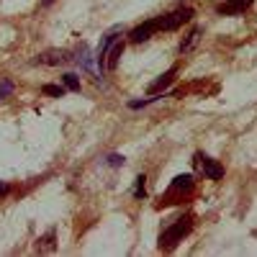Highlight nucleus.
Segmentation results:
<instances>
[{"label":"nucleus","mask_w":257,"mask_h":257,"mask_svg":"<svg viewBox=\"0 0 257 257\" xmlns=\"http://www.w3.org/2000/svg\"><path fill=\"white\" fill-rule=\"evenodd\" d=\"M11 93H13V82L11 80H3V82H0V98H6Z\"/></svg>","instance_id":"nucleus-18"},{"label":"nucleus","mask_w":257,"mask_h":257,"mask_svg":"<svg viewBox=\"0 0 257 257\" xmlns=\"http://www.w3.org/2000/svg\"><path fill=\"white\" fill-rule=\"evenodd\" d=\"M147 193V178L144 175H137V183H134V198H144Z\"/></svg>","instance_id":"nucleus-16"},{"label":"nucleus","mask_w":257,"mask_h":257,"mask_svg":"<svg viewBox=\"0 0 257 257\" xmlns=\"http://www.w3.org/2000/svg\"><path fill=\"white\" fill-rule=\"evenodd\" d=\"M175 75H178V67H170V70H167L165 75H160V77H157V80H155L152 85H149V88H147V90H149V93H152V95H157V93H160L162 88H167V85H170V82H173V80H175Z\"/></svg>","instance_id":"nucleus-9"},{"label":"nucleus","mask_w":257,"mask_h":257,"mask_svg":"<svg viewBox=\"0 0 257 257\" xmlns=\"http://www.w3.org/2000/svg\"><path fill=\"white\" fill-rule=\"evenodd\" d=\"M160 98H165V95H149V98H142V100H132V103H128V108H132V111H139V108H144V105L155 103V100H160Z\"/></svg>","instance_id":"nucleus-14"},{"label":"nucleus","mask_w":257,"mask_h":257,"mask_svg":"<svg viewBox=\"0 0 257 257\" xmlns=\"http://www.w3.org/2000/svg\"><path fill=\"white\" fill-rule=\"evenodd\" d=\"M198 39H201V29L196 26V29H193V31H190V34H188V36H185V39L180 41V54L190 52L193 47H196V41H198Z\"/></svg>","instance_id":"nucleus-11"},{"label":"nucleus","mask_w":257,"mask_h":257,"mask_svg":"<svg viewBox=\"0 0 257 257\" xmlns=\"http://www.w3.org/2000/svg\"><path fill=\"white\" fill-rule=\"evenodd\" d=\"M121 34H123V26H113L108 34H105V36L100 39V47H98V64H103L105 52H108V49L113 47V41H118V39H121Z\"/></svg>","instance_id":"nucleus-8"},{"label":"nucleus","mask_w":257,"mask_h":257,"mask_svg":"<svg viewBox=\"0 0 257 257\" xmlns=\"http://www.w3.org/2000/svg\"><path fill=\"white\" fill-rule=\"evenodd\" d=\"M41 93L52 95V98H62V95H64V85H44V88H41Z\"/></svg>","instance_id":"nucleus-15"},{"label":"nucleus","mask_w":257,"mask_h":257,"mask_svg":"<svg viewBox=\"0 0 257 257\" xmlns=\"http://www.w3.org/2000/svg\"><path fill=\"white\" fill-rule=\"evenodd\" d=\"M70 59H72L70 52H64V49H47V52H41L36 57V62L39 64H47V67H59V64L70 62Z\"/></svg>","instance_id":"nucleus-5"},{"label":"nucleus","mask_w":257,"mask_h":257,"mask_svg":"<svg viewBox=\"0 0 257 257\" xmlns=\"http://www.w3.org/2000/svg\"><path fill=\"white\" fill-rule=\"evenodd\" d=\"M193 229V216L188 213V216H180V219H175L173 224H170L162 234H160V249H175L180 242H183V237Z\"/></svg>","instance_id":"nucleus-1"},{"label":"nucleus","mask_w":257,"mask_h":257,"mask_svg":"<svg viewBox=\"0 0 257 257\" xmlns=\"http://www.w3.org/2000/svg\"><path fill=\"white\" fill-rule=\"evenodd\" d=\"M54 239H57V231L52 229V231L47 234V237H44V239H39V244H36V249H39V252H41V249H54V247H57V244H54Z\"/></svg>","instance_id":"nucleus-13"},{"label":"nucleus","mask_w":257,"mask_h":257,"mask_svg":"<svg viewBox=\"0 0 257 257\" xmlns=\"http://www.w3.org/2000/svg\"><path fill=\"white\" fill-rule=\"evenodd\" d=\"M105 162H108L111 167H121L126 160H123V155H118V152H113V155H108V157H105Z\"/></svg>","instance_id":"nucleus-17"},{"label":"nucleus","mask_w":257,"mask_h":257,"mask_svg":"<svg viewBox=\"0 0 257 257\" xmlns=\"http://www.w3.org/2000/svg\"><path fill=\"white\" fill-rule=\"evenodd\" d=\"M123 41L118 39V41H113V47L108 49V52H105V57H103V64H100V67L103 70H116L118 67V62H121V57H123Z\"/></svg>","instance_id":"nucleus-7"},{"label":"nucleus","mask_w":257,"mask_h":257,"mask_svg":"<svg viewBox=\"0 0 257 257\" xmlns=\"http://www.w3.org/2000/svg\"><path fill=\"white\" fill-rule=\"evenodd\" d=\"M41 3H44V6H52V3H54V0H41Z\"/></svg>","instance_id":"nucleus-20"},{"label":"nucleus","mask_w":257,"mask_h":257,"mask_svg":"<svg viewBox=\"0 0 257 257\" xmlns=\"http://www.w3.org/2000/svg\"><path fill=\"white\" fill-rule=\"evenodd\" d=\"M62 85H64V90L77 93V90H80V77H77L75 72H64V75H62Z\"/></svg>","instance_id":"nucleus-12"},{"label":"nucleus","mask_w":257,"mask_h":257,"mask_svg":"<svg viewBox=\"0 0 257 257\" xmlns=\"http://www.w3.org/2000/svg\"><path fill=\"white\" fill-rule=\"evenodd\" d=\"M249 6H252V0H229V3L219 6V16H237Z\"/></svg>","instance_id":"nucleus-10"},{"label":"nucleus","mask_w":257,"mask_h":257,"mask_svg":"<svg viewBox=\"0 0 257 257\" xmlns=\"http://www.w3.org/2000/svg\"><path fill=\"white\" fill-rule=\"evenodd\" d=\"M8 193H11V185H8V183H3V180H0V198H6Z\"/></svg>","instance_id":"nucleus-19"},{"label":"nucleus","mask_w":257,"mask_h":257,"mask_svg":"<svg viewBox=\"0 0 257 257\" xmlns=\"http://www.w3.org/2000/svg\"><path fill=\"white\" fill-rule=\"evenodd\" d=\"M196 162H198V167L203 170V175L206 178H211V180H221L224 178V167H221V162H216L213 157H206V155H196Z\"/></svg>","instance_id":"nucleus-4"},{"label":"nucleus","mask_w":257,"mask_h":257,"mask_svg":"<svg viewBox=\"0 0 257 257\" xmlns=\"http://www.w3.org/2000/svg\"><path fill=\"white\" fill-rule=\"evenodd\" d=\"M193 18V8H178L173 13H167V16H160L157 18V24H160V31H175L180 29L183 24H188V21Z\"/></svg>","instance_id":"nucleus-2"},{"label":"nucleus","mask_w":257,"mask_h":257,"mask_svg":"<svg viewBox=\"0 0 257 257\" xmlns=\"http://www.w3.org/2000/svg\"><path fill=\"white\" fill-rule=\"evenodd\" d=\"M155 31H160V24H157V18H149V21H144V24H139L137 29H132L128 39H132L134 44H142V41H147Z\"/></svg>","instance_id":"nucleus-6"},{"label":"nucleus","mask_w":257,"mask_h":257,"mask_svg":"<svg viewBox=\"0 0 257 257\" xmlns=\"http://www.w3.org/2000/svg\"><path fill=\"white\" fill-rule=\"evenodd\" d=\"M193 185H196L193 175H178L173 183H170V188H167V196H162V201L167 203L170 198H185V193H190V190H193Z\"/></svg>","instance_id":"nucleus-3"}]
</instances>
